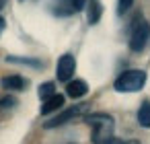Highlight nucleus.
I'll return each instance as SVG.
<instances>
[{"label": "nucleus", "instance_id": "f257e3e1", "mask_svg": "<svg viewBox=\"0 0 150 144\" xmlns=\"http://www.w3.org/2000/svg\"><path fill=\"white\" fill-rule=\"evenodd\" d=\"M84 121L93 128V144H111L115 140V119L107 113H91Z\"/></svg>", "mask_w": 150, "mask_h": 144}, {"label": "nucleus", "instance_id": "f03ea898", "mask_svg": "<svg viewBox=\"0 0 150 144\" xmlns=\"http://www.w3.org/2000/svg\"><path fill=\"white\" fill-rule=\"evenodd\" d=\"M144 84H146V72L144 70H125L113 82L117 93H138Z\"/></svg>", "mask_w": 150, "mask_h": 144}, {"label": "nucleus", "instance_id": "7ed1b4c3", "mask_svg": "<svg viewBox=\"0 0 150 144\" xmlns=\"http://www.w3.org/2000/svg\"><path fill=\"white\" fill-rule=\"evenodd\" d=\"M148 39H150V25H148L144 19H140V21L134 25V29H132V35H129V50H132V52H142V50L146 48Z\"/></svg>", "mask_w": 150, "mask_h": 144}, {"label": "nucleus", "instance_id": "20e7f679", "mask_svg": "<svg viewBox=\"0 0 150 144\" xmlns=\"http://www.w3.org/2000/svg\"><path fill=\"white\" fill-rule=\"evenodd\" d=\"M84 111H86V105H84V103H80V105H72V107L64 109L62 113H58L56 117H52L50 121H45V128L50 130V128H58V126H64L66 121H70V119H74V117L82 115Z\"/></svg>", "mask_w": 150, "mask_h": 144}, {"label": "nucleus", "instance_id": "39448f33", "mask_svg": "<svg viewBox=\"0 0 150 144\" xmlns=\"http://www.w3.org/2000/svg\"><path fill=\"white\" fill-rule=\"evenodd\" d=\"M74 70H76V60H74V56H72V54H64V56L58 60V80L68 82V80L72 78Z\"/></svg>", "mask_w": 150, "mask_h": 144}, {"label": "nucleus", "instance_id": "423d86ee", "mask_svg": "<svg viewBox=\"0 0 150 144\" xmlns=\"http://www.w3.org/2000/svg\"><path fill=\"white\" fill-rule=\"evenodd\" d=\"M88 93V84L84 80H68L66 84V95L72 97V99H80Z\"/></svg>", "mask_w": 150, "mask_h": 144}, {"label": "nucleus", "instance_id": "0eeeda50", "mask_svg": "<svg viewBox=\"0 0 150 144\" xmlns=\"http://www.w3.org/2000/svg\"><path fill=\"white\" fill-rule=\"evenodd\" d=\"M50 6H52V13L58 15V17H68V15L76 13V11H74V4H72V0H52Z\"/></svg>", "mask_w": 150, "mask_h": 144}, {"label": "nucleus", "instance_id": "6e6552de", "mask_svg": "<svg viewBox=\"0 0 150 144\" xmlns=\"http://www.w3.org/2000/svg\"><path fill=\"white\" fill-rule=\"evenodd\" d=\"M0 84H2V89H8V91H25L27 80L19 74H13V76H4L0 80Z\"/></svg>", "mask_w": 150, "mask_h": 144}, {"label": "nucleus", "instance_id": "1a4fd4ad", "mask_svg": "<svg viewBox=\"0 0 150 144\" xmlns=\"http://www.w3.org/2000/svg\"><path fill=\"white\" fill-rule=\"evenodd\" d=\"M62 107H64V97L58 95V93H54L50 99L43 101V105H41V113H43V115H50L52 111H58V109H62Z\"/></svg>", "mask_w": 150, "mask_h": 144}, {"label": "nucleus", "instance_id": "9d476101", "mask_svg": "<svg viewBox=\"0 0 150 144\" xmlns=\"http://www.w3.org/2000/svg\"><path fill=\"white\" fill-rule=\"evenodd\" d=\"M138 123L142 128H150V101H144L138 109Z\"/></svg>", "mask_w": 150, "mask_h": 144}, {"label": "nucleus", "instance_id": "9b49d317", "mask_svg": "<svg viewBox=\"0 0 150 144\" xmlns=\"http://www.w3.org/2000/svg\"><path fill=\"white\" fill-rule=\"evenodd\" d=\"M101 13H103V9H101V4H99V0H91V2H88V23L95 25V23L99 21Z\"/></svg>", "mask_w": 150, "mask_h": 144}, {"label": "nucleus", "instance_id": "f8f14e48", "mask_svg": "<svg viewBox=\"0 0 150 144\" xmlns=\"http://www.w3.org/2000/svg\"><path fill=\"white\" fill-rule=\"evenodd\" d=\"M54 93H56V84H54V82H43V84L39 87V99H43V101L50 99Z\"/></svg>", "mask_w": 150, "mask_h": 144}, {"label": "nucleus", "instance_id": "ddd939ff", "mask_svg": "<svg viewBox=\"0 0 150 144\" xmlns=\"http://www.w3.org/2000/svg\"><path fill=\"white\" fill-rule=\"evenodd\" d=\"M6 60H8V62H15V64H29V66H33V68H39V66H41V62H39V60H31V58H17V56H8Z\"/></svg>", "mask_w": 150, "mask_h": 144}, {"label": "nucleus", "instance_id": "4468645a", "mask_svg": "<svg viewBox=\"0 0 150 144\" xmlns=\"http://www.w3.org/2000/svg\"><path fill=\"white\" fill-rule=\"evenodd\" d=\"M134 4V0H117V15H125Z\"/></svg>", "mask_w": 150, "mask_h": 144}, {"label": "nucleus", "instance_id": "2eb2a0df", "mask_svg": "<svg viewBox=\"0 0 150 144\" xmlns=\"http://www.w3.org/2000/svg\"><path fill=\"white\" fill-rule=\"evenodd\" d=\"M13 105H17L15 97H2L0 99V107H13Z\"/></svg>", "mask_w": 150, "mask_h": 144}, {"label": "nucleus", "instance_id": "dca6fc26", "mask_svg": "<svg viewBox=\"0 0 150 144\" xmlns=\"http://www.w3.org/2000/svg\"><path fill=\"white\" fill-rule=\"evenodd\" d=\"M72 4H74V11H82L84 4H86V0H72Z\"/></svg>", "mask_w": 150, "mask_h": 144}, {"label": "nucleus", "instance_id": "f3484780", "mask_svg": "<svg viewBox=\"0 0 150 144\" xmlns=\"http://www.w3.org/2000/svg\"><path fill=\"white\" fill-rule=\"evenodd\" d=\"M111 144H140V142H138V140H117V138H115Z\"/></svg>", "mask_w": 150, "mask_h": 144}, {"label": "nucleus", "instance_id": "a211bd4d", "mask_svg": "<svg viewBox=\"0 0 150 144\" xmlns=\"http://www.w3.org/2000/svg\"><path fill=\"white\" fill-rule=\"evenodd\" d=\"M2 29H4V19L0 17V33H2Z\"/></svg>", "mask_w": 150, "mask_h": 144}, {"label": "nucleus", "instance_id": "6ab92c4d", "mask_svg": "<svg viewBox=\"0 0 150 144\" xmlns=\"http://www.w3.org/2000/svg\"><path fill=\"white\" fill-rule=\"evenodd\" d=\"M4 4H6V0H0V9H2Z\"/></svg>", "mask_w": 150, "mask_h": 144}]
</instances>
